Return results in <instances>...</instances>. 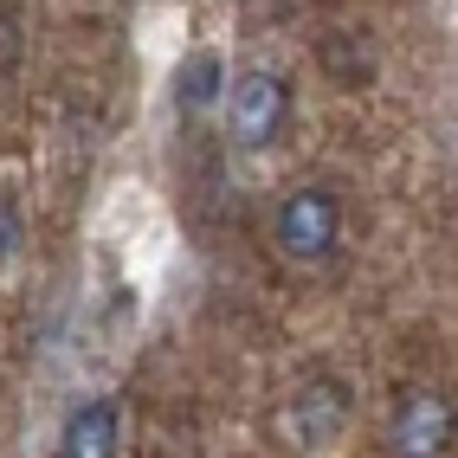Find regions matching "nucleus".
<instances>
[{
  "mask_svg": "<svg viewBox=\"0 0 458 458\" xmlns=\"http://www.w3.org/2000/svg\"><path fill=\"white\" fill-rule=\"evenodd\" d=\"M271 239H278V252L291 265H323L335 252V239H343V207H335L329 188H297L271 213Z\"/></svg>",
  "mask_w": 458,
  "mask_h": 458,
  "instance_id": "nucleus-1",
  "label": "nucleus"
},
{
  "mask_svg": "<svg viewBox=\"0 0 458 458\" xmlns=\"http://www.w3.org/2000/svg\"><path fill=\"white\" fill-rule=\"evenodd\" d=\"M226 123H233V142L239 148H271L284 136V123H291V84L278 78V72H239V78H226Z\"/></svg>",
  "mask_w": 458,
  "mask_h": 458,
  "instance_id": "nucleus-2",
  "label": "nucleus"
},
{
  "mask_svg": "<svg viewBox=\"0 0 458 458\" xmlns=\"http://www.w3.org/2000/svg\"><path fill=\"white\" fill-rule=\"evenodd\" d=\"M394 445L413 458L452 452V401L445 394H407L401 413H394Z\"/></svg>",
  "mask_w": 458,
  "mask_h": 458,
  "instance_id": "nucleus-3",
  "label": "nucleus"
},
{
  "mask_svg": "<svg viewBox=\"0 0 458 458\" xmlns=\"http://www.w3.org/2000/svg\"><path fill=\"white\" fill-rule=\"evenodd\" d=\"M116 445H123V413H116V401H84L65 433H58V452L65 458H110Z\"/></svg>",
  "mask_w": 458,
  "mask_h": 458,
  "instance_id": "nucleus-4",
  "label": "nucleus"
},
{
  "mask_svg": "<svg viewBox=\"0 0 458 458\" xmlns=\"http://www.w3.org/2000/svg\"><path fill=\"white\" fill-rule=\"evenodd\" d=\"M220 90H226V58L220 52H194L188 65H181V78H174V104H181V116H200V110L220 104Z\"/></svg>",
  "mask_w": 458,
  "mask_h": 458,
  "instance_id": "nucleus-5",
  "label": "nucleus"
}]
</instances>
